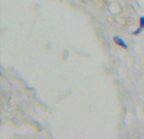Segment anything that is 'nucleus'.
I'll use <instances>...</instances> for the list:
<instances>
[{
	"label": "nucleus",
	"mask_w": 144,
	"mask_h": 139,
	"mask_svg": "<svg viewBox=\"0 0 144 139\" xmlns=\"http://www.w3.org/2000/svg\"><path fill=\"white\" fill-rule=\"evenodd\" d=\"M114 42H115L118 46H120V47H123V48H128V46H127V43L120 38V37H114Z\"/></svg>",
	"instance_id": "obj_1"
},
{
	"label": "nucleus",
	"mask_w": 144,
	"mask_h": 139,
	"mask_svg": "<svg viewBox=\"0 0 144 139\" xmlns=\"http://www.w3.org/2000/svg\"><path fill=\"white\" fill-rule=\"evenodd\" d=\"M139 23H140V27H139V29L142 31V29H144V16H140V19H139Z\"/></svg>",
	"instance_id": "obj_2"
}]
</instances>
